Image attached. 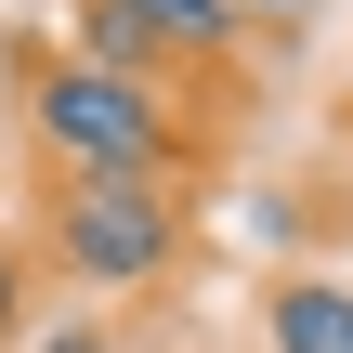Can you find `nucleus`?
<instances>
[{"label":"nucleus","instance_id":"obj_3","mask_svg":"<svg viewBox=\"0 0 353 353\" xmlns=\"http://www.w3.org/2000/svg\"><path fill=\"white\" fill-rule=\"evenodd\" d=\"M262 353H353V288L341 275H288L262 301Z\"/></svg>","mask_w":353,"mask_h":353},{"label":"nucleus","instance_id":"obj_4","mask_svg":"<svg viewBox=\"0 0 353 353\" xmlns=\"http://www.w3.org/2000/svg\"><path fill=\"white\" fill-rule=\"evenodd\" d=\"M144 26V52H223L236 39V0H118Z\"/></svg>","mask_w":353,"mask_h":353},{"label":"nucleus","instance_id":"obj_1","mask_svg":"<svg viewBox=\"0 0 353 353\" xmlns=\"http://www.w3.org/2000/svg\"><path fill=\"white\" fill-rule=\"evenodd\" d=\"M26 144H39V157H65V183H170L183 118H170L157 65L52 52V65H26Z\"/></svg>","mask_w":353,"mask_h":353},{"label":"nucleus","instance_id":"obj_2","mask_svg":"<svg viewBox=\"0 0 353 353\" xmlns=\"http://www.w3.org/2000/svg\"><path fill=\"white\" fill-rule=\"evenodd\" d=\"M39 249L79 288H144V275L183 262V210H170V183H52Z\"/></svg>","mask_w":353,"mask_h":353},{"label":"nucleus","instance_id":"obj_5","mask_svg":"<svg viewBox=\"0 0 353 353\" xmlns=\"http://www.w3.org/2000/svg\"><path fill=\"white\" fill-rule=\"evenodd\" d=\"M13 327H26V262L0 249V341H13Z\"/></svg>","mask_w":353,"mask_h":353},{"label":"nucleus","instance_id":"obj_6","mask_svg":"<svg viewBox=\"0 0 353 353\" xmlns=\"http://www.w3.org/2000/svg\"><path fill=\"white\" fill-rule=\"evenodd\" d=\"M39 353H105V327H39Z\"/></svg>","mask_w":353,"mask_h":353},{"label":"nucleus","instance_id":"obj_7","mask_svg":"<svg viewBox=\"0 0 353 353\" xmlns=\"http://www.w3.org/2000/svg\"><path fill=\"white\" fill-rule=\"evenodd\" d=\"M236 13H301V0H236Z\"/></svg>","mask_w":353,"mask_h":353}]
</instances>
